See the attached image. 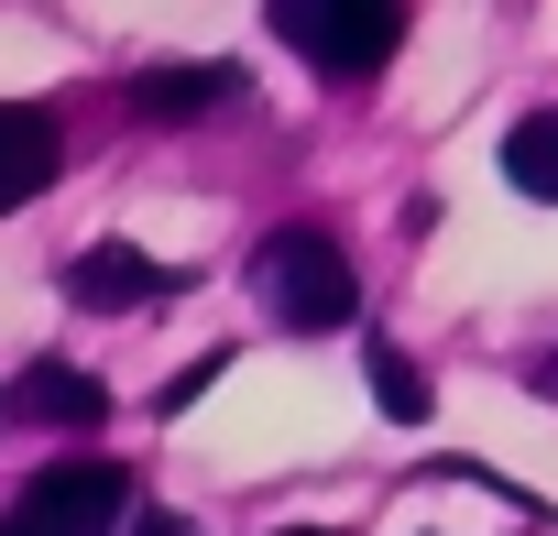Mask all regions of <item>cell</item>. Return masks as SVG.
I'll list each match as a JSON object with an SVG mask.
<instances>
[{
    "label": "cell",
    "instance_id": "obj_8",
    "mask_svg": "<svg viewBox=\"0 0 558 536\" xmlns=\"http://www.w3.org/2000/svg\"><path fill=\"white\" fill-rule=\"evenodd\" d=\"M504 175H514L525 197H547V208H558V110H525V121L504 132Z\"/></svg>",
    "mask_w": 558,
    "mask_h": 536
},
{
    "label": "cell",
    "instance_id": "obj_3",
    "mask_svg": "<svg viewBox=\"0 0 558 536\" xmlns=\"http://www.w3.org/2000/svg\"><path fill=\"white\" fill-rule=\"evenodd\" d=\"M274 34H286L318 77H384V56L405 45V12L395 0H286Z\"/></svg>",
    "mask_w": 558,
    "mask_h": 536
},
{
    "label": "cell",
    "instance_id": "obj_9",
    "mask_svg": "<svg viewBox=\"0 0 558 536\" xmlns=\"http://www.w3.org/2000/svg\"><path fill=\"white\" fill-rule=\"evenodd\" d=\"M373 394H384V416H395V427H416V416H427L416 362H405V351H384V340H373Z\"/></svg>",
    "mask_w": 558,
    "mask_h": 536
},
{
    "label": "cell",
    "instance_id": "obj_7",
    "mask_svg": "<svg viewBox=\"0 0 558 536\" xmlns=\"http://www.w3.org/2000/svg\"><path fill=\"white\" fill-rule=\"evenodd\" d=\"M56 186V121L45 110H0V197H45Z\"/></svg>",
    "mask_w": 558,
    "mask_h": 536
},
{
    "label": "cell",
    "instance_id": "obj_10",
    "mask_svg": "<svg viewBox=\"0 0 558 536\" xmlns=\"http://www.w3.org/2000/svg\"><path fill=\"white\" fill-rule=\"evenodd\" d=\"M286 536H329V525H286Z\"/></svg>",
    "mask_w": 558,
    "mask_h": 536
},
{
    "label": "cell",
    "instance_id": "obj_1",
    "mask_svg": "<svg viewBox=\"0 0 558 536\" xmlns=\"http://www.w3.org/2000/svg\"><path fill=\"white\" fill-rule=\"evenodd\" d=\"M252 307L274 318V329H296V340H329V329H351L362 318V275H351V252L329 241V230H274L263 252H252Z\"/></svg>",
    "mask_w": 558,
    "mask_h": 536
},
{
    "label": "cell",
    "instance_id": "obj_4",
    "mask_svg": "<svg viewBox=\"0 0 558 536\" xmlns=\"http://www.w3.org/2000/svg\"><path fill=\"white\" fill-rule=\"evenodd\" d=\"M66 296L77 307H165V296H186V263H154L132 241H99V252L66 263Z\"/></svg>",
    "mask_w": 558,
    "mask_h": 536
},
{
    "label": "cell",
    "instance_id": "obj_6",
    "mask_svg": "<svg viewBox=\"0 0 558 536\" xmlns=\"http://www.w3.org/2000/svg\"><path fill=\"white\" fill-rule=\"evenodd\" d=\"M12 416H23V427H99L110 394H99V373H77V362H23V373H12Z\"/></svg>",
    "mask_w": 558,
    "mask_h": 536
},
{
    "label": "cell",
    "instance_id": "obj_2",
    "mask_svg": "<svg viewBox=\"0 0 558 536\" xmlns=\"http://www.w3.org/2000/svg\"><path fill=\"white\" fill-rule=\"evenodd\" d=\"M0 536H186V525L154 514L121 460H56L45 482H23V503H12Z\"/></svg>",
    "mask_w": 558,
    "mask_h": 536
},
{
    "label": "cell",
    "instance_id": "obj_5",
    "mask_svg": "<svg viewBox=\"0 0 558 536\" xmlns=\"http://www.w3.org/2000/svg\"><path fill=\"white\" fill-rule=\"evenodd\" d=\"M121 99L132 121H208V110H241V66H143Z\"/></svg>",
    "mask_w": 558,
    "mask_h": 536
}]
</instances>
